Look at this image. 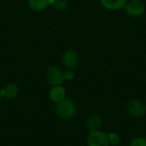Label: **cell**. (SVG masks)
<instances>
[{
    "instance_id": "1",
    "label": "cell",
    "mask_w": 146,
    "mask_h": 146,
    "mask_svg": "<svg viewBox=\"0 0 146 146\" xmlns=\"http://www.w3.org/2000/svg\"><path fill=\"white\" fill-rule=\"evenodd\" d=\"M56 112L59 117L63 119H68L75 115L76 105L72 99L64 98L62 101L56 103Z\"/></svg>"
},
{
    "instance_id": "2",
    "label": "cell",
    "mask_w": 146,
    "mask_h": 146,
    "mask_svg": "<svg viewBox=\"0 0 146 146\" xmlns=\"http://www.w3.org/2000/svg\"><path fill=\"white\" fill-rule=\"evenodd\" d=\"M88 146H110L108 134L98 130L91 132L87 138Z\"/></svg>"
},
{
    "instance_id": "3",
    "label": "cell",
    "mask_w": 146,
    "mask_h": 146,
    "mask_svg": "<svg viewBox=\"0 0 146 146\" xmlns=\"http://www.w3.org/2000/svg\"><path fill=\"white\" fill-rule=\"evenodd\" d=\"M127 113L135 118H139L146 113V106L138 99H131L127 104Z\"/></svg>"
},
{
    "instance_id": "4",
    "label": "cell",
    "mask_w": 146,
    "mask_h": 146,
    "mask_svg": "<svg viewBox=\"0 0 146 146\" xmlns=\"http://www.w3.org/2000/svg\"><path fill=\"white\" fill-rule=\"evenodd\" d=\"M124 9L127 15L131 17H140L145 14V8L141 1H129L127 3Z\"/></svg>"
},
{
    "instance_id": "5",
    "label": "cell",
    "mask_w": 146,
    "mask_h": 146,
    "mask_svg": "<svg viewBox=\"0 0 146 146\" xmlns=\"http://www.w3.org/2000/svg\"><path fill=\"white\" fill-rule=\"evenodd\" d=\"M47 79L51 86H61L65 80L64 72L58 67H51L47 72Z\"/></svg>"
},
{
    "instance_id": "6",
    "label": "cell",
    "mask_w": 146,
    "mask_h": 146,
    "mask_svg": "<svg viewBox=\"0 0 146 146\" xmlns=\"http://www.w3.org/2000/svg\"><path fill=\"white\" fill-rule=\"evenodd\" d=\"M62 62L64 66L68 69H74L76 68L80 63V56L77 52L74 50H67L62 55Z\"/></svg>"
},
{
    "instance_id": "7",
    "label": "cell",
    "mask_w": 146,
    "mask_h": 146,
    "mask_svg": "<svg viewBox=\"0 0 146 146\" xmlns=\"http://www.w3.org/2000/svg\"><path fill=\"white\" fill-rule=\"evenodd\" d=\"M104 8L109 10H119L124 9L128 0H100Z\"/></svg>"
},
{
    "instance_id": "8",
    "label": "cell",
    "mask_w": 146,
    "mask_h": 146,
    "mask_svg": "<svg viewBox=\"0 0 146 146\" xmlns=\"http://www.w3.org/2000/svg\"><path fill=\"white\" fill-rule=\"evenodd\" d=\"M65 90L62 86H53L50 92V98L55 103H58L65 98Z\"/></svg>"
},
{
    "instance_id": "9",
    "label": "cell",
    "mask_w": 146,
    "mask_h": 146,
    "mask_svg": "<svg viewBox=\"0 0 146 146\" xmlns=\"http://www.w3.org/2000/svg\"><path fill=\"white\" fill-rule=\"evenodd\" d=\"M102 124H103V120L98 115H92L89 117L86 121V127L91 132L98 131L102 127Z\"/></svg>"
},
{
    "instance_id": "10",
    "label": "cell",
    "mask_w": 146,
    "mask_h": 146,
    "mask_svg": "<svg viewBox=\"0 0 146 146\" xmlns=\"http://www.w3.org/2000/svg\"><path fill=\"white\" fill-rule=\"evenodd\" d=\"M52 0H28L30 8L34 11H41L50 5Z\"/></svg>"
},
{
    "instance_id": "11",
    "label": "cell",
    "mask_w": 146,
    "mask_h": 146,
    "mask_svg": "<svg viewBox=\"0 0 146 146\" xmlns=\"http://www.w3.org/2000/svg\"><path fill=\"white\" fill-rule=\"evenodd\" d=\"M1 92H2L3 97L9 98V99H11V98H14L17 96L18 87L15 84L11 83V84H9L6 86H4V88L3 90H1Z\"/></svg>"
},
{
    "instance_id": "12",
    "label": "cell",
    "mask_w": 146,
    "mask_h": 146,
    "mask_svg": "<svg viewBox=\"0 0 146 146\" xmlns=\"http://www.w3.org/2000/svg\"><path fill=\"white\" fill-rule=\"evenodd\" d=\"M50 5L57 10H64L68 7L67 0H52Z\"/></svg>"
},
{
    "instance_id": "13",
    "label": "cell",
    "mask_w": 146,
    "mask_h": 146,
    "mask_svg": "<svg viewBox=\"0 0 146 146\" xmlns=\"http://www.w3.org/2000/svg\"><path fill=\"white\" fill-rule=\"evenodd\" d=\"M108 139H109L110 145L116 146L121 143V139H120L119 135L117 133H108Z\"/></svg>"
},
{
    "instance_id": "14",
    "label": "cell",
    "mask_w": 146,
    "mask_h": 146,
    "mask_svg": "<svg viewBox=\"0 0 146 146\" xmlns=\"http://www.w3.org/2000/svg\"><path fill=\"white\" fill-rule=\"evenodd\" d=\"M130 146H146V139L143 137H137L131 141Z\"/></svg>"
},
{
    "instance_id": "15",
    "label": "cell",
    "mask_w": 146,
    "mask_h": 146,
    "mask_svg": "<svg viewBox=\"0 0 146 146\" xmlns=\"http://www.w3.org/2000/svg\"><path fill=\"white\" fill-rule=\"evenodd\" d=\"M64 72V78L65 80H72L74 77V73L71 70V69H68L66 71H63Z\"/></svg>"
},
{
    "instance_id": "16",
    "label": "cell",
    "mask_w": 146,
    "mask_h": 146,
    "mask_svg": "<svg viewBox=\"0 0 146 146\" xmlns=\"http://www.w3.org/2000/svg\"><path fill=\"white\" fill-rule=\"evenodd\" d=\"M2 92H1V90H0V101H1V99H2Z\"/></svg>"
},
{
    "instance_id": "17",
    "label": "cell",
    "mask_w": 146,
    "mask_h": 146,
    "mask_svg": "<svg viewBox=\"0 0 146 146\" xmlns=\"http://www.w3.org/2000/svg\"><path fill=\"white\" fill-rule=\"evenodd\" d=\"M132 1H141V0H132Z\"/></svg>"
}]
</instances>
